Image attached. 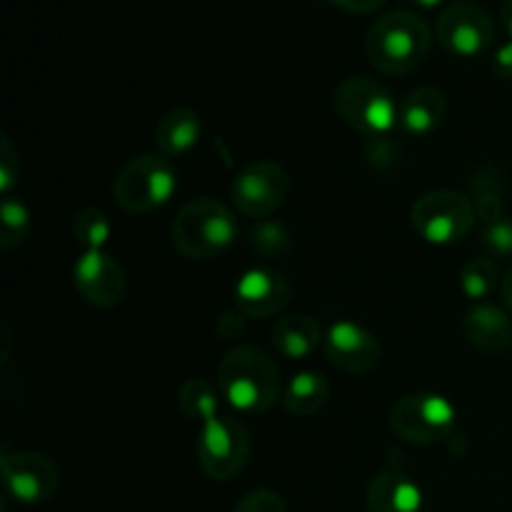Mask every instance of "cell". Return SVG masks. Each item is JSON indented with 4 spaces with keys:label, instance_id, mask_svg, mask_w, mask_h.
I'll return each instance as SVG.
<instances>
[{
    "label": "cell",
    "instance_id": "cell-8",
    "mask_svg": "<svg viewBox=\"0 0 512 512\" xmlns=\"http://www.w3.org/2000/svg\"><path fill=\"white\" fill-rule=\"evenodd\" d=\"M198 465L210 480H233L243 473L250 458V433L240 420L233 415H215L200 425L198 445Z\"/></svg>",
    "mask_w": 512,
    "mask_h": 512
},
{
    "label": "cell",
    "instance_id": "cell-21",
    "mask_svg": "<svg viewBox=\"0 0 512 512\" xmlns=\"http://www.w3.org/2000/svg\"><path fill=\"white\" fill-rule=\"evenodd\" d=\"M470 200L475 205V215L480 223H493V220L505 218V198L503 185H500L498 175L480 170L473 180H470Z\"/></svg>",
    "mask_w": 512,
    "mask_h": 512
},
{
    "label": "cell",
    "instance_id": "cell-11",
    "mask_svg": "<svg viewBox=\"0 0 512 512\" xmlns=\"http://www.w3.org/2000/svg\"><path fill=\"white\" fill-rule=\"evenodd\" d=\"M0 468H3L5 493L23 505L48 503L60 488V470L48 455L3 450Z\"/></svg>",
    "mask_w": 512,
    "mask_h": 512
},
{
    "label": "cell",
    "instance_id": "cell-9",
    "mask_svg": "<svg viewBox=\"0 0 512 512\" xmlns=\"http://www.w3.org/2000/svg\"><path fill=\"white\" fill-rule=\"evenodd\" d=\"M288 190L290 178L283 165H278L275 160H255L235 175L230 195L240 213L263 220L285 203Z\"/></svg>",
    "mask_w": 512,
    "mask_h": 512
},
{
    "label": "cell",
    "instance_id": "cell-31",
    "mask_svg": "<svg viewBox=\"0 0 512 512\" xmlns=\"http://www.w3.org/2000/svg\"><path fill=\"white\" fill-rule=\"evenodd\" d=\"M333 3L338 5L340 10H348V13L368 15V13H375V10L383 8L388 0H333Z\"/></svg>",
    "mask_w": 512,
    "mask_h": 512
},
{
    "label": "cell",
    "instance_id": "cell-16",
    "mask_svg": "<svg viewBox=\"0 0 512 512\" xmlns=\"http://www.w3.org/2000/svg\"><path fill=\"white\" fill-rule=\"evenodd\" d=\"M463 335L480 353L512 350V315L490 303H478L463 320Z\"/></svg>",
    "mask_w": 512,
    "mask_h": 512
},
{
    "label": "cell",
    "instance_id": "cell-4",
    "mask_svg": "<svg viewBox=\"0 0 512 512\" xmlns=\"http://www.w3.org/2000/svg\"><path fill=\"white\" fill-rule=\"evenodd\" d=\"M178 170L163 153L138 155L130 160L113 183V200L125 213L143 215L163 208L178 193Z\"/></svg>",
    "mask_w": 512,
    "mask_h": 512
},
{
    "label": "cell",
    "instance_id": "cell-20",
    "mask_svg": "<svg viewBox=\"0 0 512 512\" xmlns=\"http://www.w3.org/2000/svg\"><path fill=\"white\" fill-rule=\"evenodd\" d=\"M330 400V385L315 370H303L293 375L288 385L283 388V408L295 418H310L320 413Z\"/></svg>",
    "mask_w": 512,
    "mask_h": 512
},
{
    "label": "cell",
    "instance_id": "cell-22",
    "mask_svg": "<svg viewBox=\"0 0 512 512\" xmlns=\"http://www.w3.org/2000/svg\"><path fill=\"white\" fill-rule=\"evenodd\" d=\"M500 283L503 280H500L498 265L490 258H473L460 270V290L473 303H483L485 298H490L500 288Z\"/></svg>",
    "mask_w": 512,
    "mask_h": 512
},
{
    "label": "cell",
    "instance_id": "cell-12",
    "mask_svg": "<svg viewBox=\"0 0 512 512\" xmlns=\"http://www.w3.org/2000/svg\"><path fill=\"white\" fill-rule=\"evenodd\" d=\"M73 278L80 298L93 308H115L123 303L128 290L123 265L105 250H85L75 260Z\"/></svg>",
    "mask_w": 512,
    "mask_h": 512
},
{
    "label": "cell",
    "instance_id": "cell-7",
    "mask_svg": "<svg viewBox=\"0 0 512 512\" xmlns=\"http://www.w3.org/2000/svg\"><path fill=\"white\" fill-rule=\"evenodd\" d=\"M390 428L405 443H445L458 428V408L445 395L410 393L390 410Z\"/></svg>",
    "mask_w": 512,
    "mask_h": 512
},
{
    "label": "cell",
    "instance_id": "cell-26",
    "mask_svg": "<svg viewBox=\"0 0 512 512\" xmlns=\"http://www.w3.org/2000/svg\"><path fill=\"white\" fill-rule=\"evenodd\" d=\"M250 245L255 253L265 255V258H278V255L288 253L290 238L285 233L283 225L278 223H260L258 228L250 233Z\"/></svg>",
    "mask_w": 512,
    "mask_h": 512
},
{
    "label": "cell",
    "instance_id": "cell-2",
    "mask_svg": "<svg viewBox=\"0 0 512 512\" xmlns=\"http://www.w3.org/2000/svg\"><path fill=\"white\" fill-rule=\"evenodd\" d=\"M428 23L413 10H390L380 15L365 35L368 60L385 75H405L418 70L430 53Z\"/></svg>",
    "mask_w": 512,
    "mask_h": 512
},
{
    "label": "cell",
    "instance_id": "cell-29",
    "mask_svg": "<svg viewBox=\"0 0 512 512\" xmlns=\"http://www.w3.org/2000/svg\"><path fill=\"white\" fill-rule=\"evenodd\" d=\"M20 178V158L15 148L10 145L8 138H3V148H0V190L10 195L13 185Z\"/></svg>",
    "mask_w": 512,
    "mask_h": 512
},
{
    "label": "cell",
    "instance_id": "cell-34",
    "mask_svg": "<svg viewBox=\"0 0 512 512\" xmlns=\"http://www.w3.org/2000/svg\"><path fill=\"white\" fill-rule=\"evenodd\" d=\"M415 5H420V8H425V10H433V8H438V5H443L445 0H413Z\"/></svg>",
    "mask_w": 512,
    "mask_h": 512
},
{
    "label": "cell",
    "instance_id": "cell-1",
    "mask_svg": "<svg viewBox=\"0 0 512 512\" xmlns=\"http://www.w3.org/2000/svg\"><path fill=\"white\" fill-rule=\"evenodd\" d=\"M218 388L225 403L245 415H263L283 400L278 365L255 345H240L220 360Z\"/></svg>",
    "mask_w": 512,
    "mask_h": 512
},
{
    "label": "cell",
    "instance_id": "cell-17",
    "mask_svg": "<svg viewBox=\"0 0 512 512\" xmlns=\"http://www.w3.org/2000/svg\"><path fill=\"white\" fill-rule=\"evenodd\" d=\"M445 110H448V100H445L443 90L433 88V85H420L400 100L398 125L403 133L423 138L443 125Z\"/></svg>",
    "mask_w": 512,
    "mask_h": 512
},
{
    "label": "cell",
    "instance_id": "cell-33",
    "mask_svg": "<svg viewBox=\"0 0 512 512\" xmlns=\"http://www.w3.org/2000/svg\"><path fill=\"white\" fill-rule=\"evenodd\" d=\"M500 18H503L505 30H508V35H510V40H512V0H505L503 10H500Z\"/></svg>",
    "mask_w": 512,
    "mask_h": 512
},
{
    "label": "cell",
    "instance_id": "cell-25",
    "mask_svg": "<svg viewBox=\"0 0 512 512\" xmlns=\"http://www.w3.org/2000/svg\"><path fill=\"white\" fill-rule=\"evenodd\" d=\"M73 235L85 250H103L113 235V225L103 210L85 208L75 215Z\"/></svg>",
    "mask_w": 512,
    "mask_h": 512
},
{
    "label": "cell",
    "instance_id": "cell-10",
    "mask_svg": "<svg viewBox=\"0 0 512 512\" xmlns=\"http://www.w3.org/2000/svg\"><path fill=\"white\" fill-rule=\"evenodd\" d=\"M435 33L448 53L458 58H478L493 45L495 23L480 3L460 0L440 13Z\"/></svg>",
    "mask_w": 512,
    "mask_h": 512
},
{
    "label": "cell",
    "instance_id": "cell-14",
    "mask_svg": "<svg viewBox=\"0 0 512 512\" xmlns=\"http://www.w3.org/2000/svg\"><path fill=\"white\" fill-rule=\"evenodd\" d=\"M235 310L243 318H273L288 305L290 283L283 273L270 268H250L235 283Z\"/></svg>",
    "mask_w": 512,
    "mask_h": 512
},
{
    "label": "cell",
    "instance_id": "cell-32",
    "mask_svg": "<svg viewBox=\"0 0 512 512\" xmlns=\"http://www.w3.org/2000/svg\"><path fill=\"white\" fill-rule=\"evenodd\" d=\"M500 293H503V303H505V310L512 315V268L505 273L503 283H500Z\"/></svg>",
    "mask_w": 512,
    "mask_h": 512
},
{
    "label": "cell",
    "instance_id": "cell-5",
    "mask_svg": "<svg viewBox=\"0 0 512 512\" xmlns=\"http://www.w3.org/2000/svg\"><path fill=\"white\" fill-rule=\"evenodd\" d=\"M335 110L343 123L365 138H385L398 128L400 103L383 83L368 75L345 78L335 88Z\"/></svg>",
    "mask_w": 512,
    "mask_h": 512
},
{
    "label": "cell",
    "instance_id": "cell-27",
    "mask_svg": "<svg viewBox=\"0 0 512 512\" xmlns=\"http://www.w3.org/2000/svg\"><path fill=\"white\" fill-rule=\"evenodd\" d=\"M483 245L493 258L512 260V218H498L483 225Z\"/></svg>",
    "mask_w": 512,
    "mask_h": 512
},
{
    "label": "cell",
    "instance_id": "cell-15",
    "mask_svg": "<svg viewBox=\"0 0 512 512\" xmlns=\"http://www.w3.org/2000/svg\"><path fill=\"white\" fill-rule=\"evenodd\" d=\"M368 512H423V490L403 470H383L365 490Z\"/></svg>",
    "mask_w": 512,
    "mask_h": 512
},
{
    "label": "cell",
    "instance_id": "cell-6",
    "mask_svg": "<svg viewBox=\"0 0 512 512\" xmlns=\"http://www.w3.org/2000/svg\"><path fill=\"white\" fill-rule=\"evenodd\" d=\"M475 205L458 190H430L420 195L410 210L413 230L430 245H455L473 230Z\"/></svg>",
    "mask_w": 512,
    "mask_h": 512
},
{
    "label": "cell",
    "instance_id": "cell-13",
    "mask_svg": "<svg viewBox=\"0 0 512 512\" xmlns=\"http://www.w3.org/2000/svg\"><path fill=\"white\" fill-rule=\"evenodd\" d=\"M325 358L350 375L370 373L380 360V345L370 330L353 320H338L328 328L323 340Z\"/></svg>",
    "mask_w": 512,
    "mask_h": 512
},
{
    "label": "cell",
    "instance_id": "cell-18",
    "mask_svg": "<svg viewBox=\"0 0 512 512\" xmlns=\"http://www.w3.org/2000/svg\"><path fill=\"white\" fill-rule=\"evenodd\" d=\"M203 120L193 108H173L155 125V145L165 158H183L198 145Z\"/></svg>",
    "mask_w": 512,
    "mask_h": 512
},
{
    "label": "cell",
    "instance_id": "cell-19",
    "mask_svg": "<svg viewBox=\"0 0 512 512\" xmlns=\"http://www.w3.org/2000/svg\"><path fill=\"white\" fill-rule=\"evenodd\" d=\"M325 340L323 328L313 315H285L273 328V345L283 358L305 360L320 348Z\"/></svg>",
    "mask_w": 512,
    "mask_h": 512
},
{
    "label": "cell",
    "instance_id": "cell-23",
    "mask_svg": "<svg viewBox=\"0 0 512 512\" xmlns=\"http://www.w3.org/2000/svg\"><path fill=\"white\" fill-rule=\"evenodd\" d=\"M178 403H180V410H183L190 420H195V423L200 425H203L205 420L220 415V395L208 380H200V378L188 380V383L180 388Z\"/></svg>",
    "mask_w": 512,
    "mask_h": 512
},
{
    "label": "cell",
    "instance_id": "cell-3",
    "mask_svg": "<svg viewBox=\"0 0 512 512\" xmlns=\"http://www.w3.org/2000/svg\"><path fill=\"white\" fill-rule=\"evenodd\" d=\"M238 238V218L215 198H195L180 208L170 225V240L190 260H210L230 248Z\"/></svg>",
    "mask_w": 512,
    "mask_h": 512
},
{
    "label": "cell",
    "instance_id": "cell-24",
    "mask_svg": "<svg viewBox=\"0 0 512 512\" xmlns=\"http://www.w3.org/2000/svg\"><path fill=\"white\" fill-rule=\"evenodd\" d=\"M0 225H3V230H0V248L13 250L25 243L30 233V210L25 208L23 200L5 195L3 208H0Z\"/></svg>",
    "mask_w": 512,
    "mask_h": 512
},
{
    "label": "cell",
    "instance_id": "cell-30",
    "mask_svg": "<svg viewBox=\"0 0 512 512\" xmlns=\"http://www.w3.org/2000/svg\"><path fill=\"white\" fill-rule=\"evenodd\" d=\"M493 73L503 80H512V40L500 45L493 55Z\"/></svg>",
    "mask_w": 512,
    "mask_h": 512
},
{
    "label": "cell",
    "instance_id": "cell-28",
    "mask_svg": "<svg viewBox=\"0 0 512 512\" xmlns=\"http://www.w3.org/2000/svg\"><path fill=\"white\" fill-rule=\"evenodd\" d=\"M233 512H288V508H285V500L280 498V493L270 488H258L243 495Z\"/></svg>",
    "mask_w": 512,
    "mask_h": 512
}]
</instances>
